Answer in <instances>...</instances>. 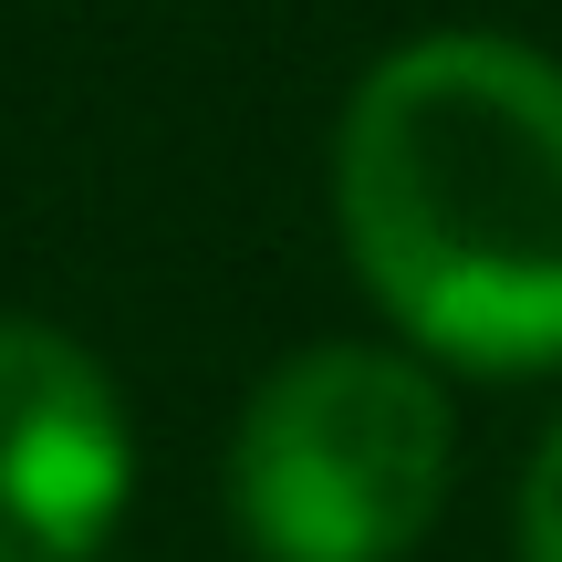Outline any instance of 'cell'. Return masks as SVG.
I'll return each instance as SVG.
<instances>
[{"label":"cell","mask_w":562,"mask_h":562,"mask_svg":"<svg viewBox=\"0 0 562 562\" xmlns=\"http://www.w3.org/2000/svg\"><path fill=\"white\" fill-rule=\"evenodd\" d=\"M521 562H562V417L542 427L521 469Z\"/></svg>","instance_id":"277c9868"},{"label":"cell","mask_w":562,"mask_h":562,"mask_svg":"<svg viewBox=\"0 0 562 562\" xmlns=\"http://www.w3.org/2000/svg\"><path fill=\"white\" fill-rule=\"evenodd\" d=\"M459 417L406 344H302L240 396L229 521L261 562H406L448 510Z\"/></svg>","instance_id":"7a4b0ae2"},{"label":"cell","mask_w":562,"mask_h":562,"mask_svg":"<svg viewBox=\"0 0 562 562\" xmlns=\"http://www.w3.org/2000/svg\"><path fill=\"white\" fill-rule=\"evenodd\" d=\"M334 240L406 355L562 375V63L521 32H417L334 115Z\"/></svg>","instance_id":"6da1fadb"},{"label":"cell","mask_w":562,"mask_h":562,"mask_svg":"<svg viewBox=\"0 0 562 562\" xmlns=\"http://www.w3.org/2000/svg\"><path fill=\"white\" fill-rule=\"evenodd\" d=\"M136 501V417L94 344L0 313V562H94Z\"/></svg>","instance_id":"3957f363"}]
</instances>
